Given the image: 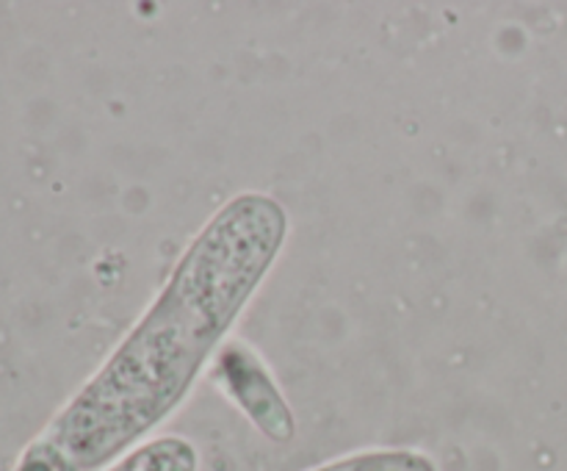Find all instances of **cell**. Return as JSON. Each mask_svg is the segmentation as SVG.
Wrapping results in <instances>:
<instances>
[{"label": "cell", "instance_id": "obj_3", "mask_svg": "<svg viewBox=\"0 0 567 471\" xmlns=\"http://www.w3.org/2000/svg\"><path fill=\"white\" fill-rule=\"evenodd\" d=\"M105 471H199V452L181 436H164L142 443Z\"/></svg>", "mask_w": 567, "mask_h": 471}, {"label": "cell", "instance_id": "obj_1", "mask_svg": "<svg viewBox=\"0 0 567 471\" xmlns=\"http://www.w3.org/2000/svg\"><path fill=\"white\" fill-rule=\"evenodd\" d=\"M286 233V208L260 192L238 194L205 222L142 319L31 441L53 471L111 469L183 402Z\"/></svg>", "mask_w": 567, "mask_h": 471}, {"label": "cell", "instance_id": "obj_4", "mask_svg": "<svg viewBox=\"0 0 567 471\" xmlns=\"http://www.w3.org/2000/svg\"><path fill=\"white\" fill-rule=\"evenodd\" d=\"M310 471H437L435 460L415 449H369Z\"/></svg>", "mask_w": 567, "mask_h": 471}, {"label": "cell", "instance_id": "obj_2", "mask_svg": "<svg viewBox=\"0 0 567 471\" xmlns=\"http://www.w3.org/2000/svg\"><path fill=\"white\" fill-rule=\"evenodd\" d=\"M216 380L264 436L280 443L291 441L297 432L291 408L266 366L244 344H230L227 349H221L219 360H216Z\"/></svg>", "mask_w": 567, "mask_h": 471}]
</instances>
